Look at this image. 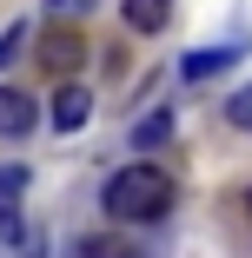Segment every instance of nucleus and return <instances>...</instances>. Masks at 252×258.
Masks as SVG:
<instances>
[{
    "label": "nucleus",
    "instance_id": "nucleus-1",
    "mask_svg": "<svg viewBox=\"0 0 252 258\" xmlns=\"http://www.w3.org/2000/svg\"><path fill=\"white\" fill-rule=\"evenodd\" d=\"M173 212V179L160 166H120L107 179V219L120 225H153Z\"/></svg>",
    "mask_w": 252,
    "mask_h": 258
},
{
    "label": "nucleus",
    "instance_id": "nucleus-2",
    "mask_svg": "<svg viewBox=\"0 0 252 258\" xmlns=\"http://www.w3.org/2000/svg\"><path fill=\"white\" fill-rule=\"evenodd\" d=\"M33 172L27 166H0V245H20L27 225H20V199H27Z\"/></svg>",
    "mask_w": 252,
    "mask_h": 258
},
{
    "label": "nucleus",
    "instance_id": "nucleus-3",
    "mask_svg": "<svg viewBox=\"0 0 252 258\" xmlns=\"http://www.w3.org/2000/svg\"><path fill=\"white\" fill-rule=\"evenodd\" d=\"M33 126H40L33 93H20V86H0V139H27Z\"/></svg>",
    "mask_w": 252,
    "mask_h": 258
},
{
    "label": "nucleus",
    "instance_id": "nucleus-4",
    "mask_svg": "<svg viewBox=\"0 0 252 258\" xmlns=\"http://www.w3.org/2000/svg\"><path fill=\"white\" fill-rule=\"evenodd\" d=\"M80 60H86V40H80V33H67V27H54V33L40 40V67H54V73H73Z\"/></svg>",
    "mask_w": 252,
    "mask_h": 258
},
{
    "label": "nucleus",
    "instance_id": "nucleus-5",
    "mask_svg": "<svg viewBox=\"0 0 252 258\" xmlns=\"http://www.w3.org/2000/svg\"><path fill=\"white\" fill-rule=\"evenodd\" d=\"M86 113H93V93L67 80V86L54 93V126H60V133H73V126H86Z\"/></svg>",
    "mask_w": 252,
    "mask_h": 258
},
{
    "label": "nucleus",
    "instance_id": "nucleus-6",
    "mask_svg": "<svg viewBox=\"0 0 252 258\" xmlns=\"http://www.w3.org/2000/svg\"><path fill=\"white\" fill-rule=\"evenodd\" d=\"M166 14H173V0H126V27L133 33H160Z\"/></svg>",
    "mask_w": 252,
    "mask_h": 258
},
{
    "label": "nucleus",
    "instance_id": "nucleus-7",
    "mask_svg": "<svg viewBox=\"0 0 252 258\" xmlns=\"http://www.w3.org/2000/svg\"><path fill=\"white\" fill-rule=\"evenodd\" d=\"M232 60H239L232 46H213V53H186V67H179V73H186V80H213V73H226Z\"/></svg>",
    "mask_w": 252,
    "mask_h": 258
},
{
    "label": "nucleus",
    "instance_id": "nucleus-8",
    "mask_svg": "<svg viewBox=\"0 0 252 258\" xmlns=\"http://www.w3.org/2000/svg\"><path fill=\"white\" fill-rule=\"evenodd\" d=\"M166 139H173V113H146V119L133 126V146H146V152L166 146Z\"/></svg>",
    "mask_w": 252,
    "mask_h": 258
},
{
    "label": "nucleus",
    "instance_id": "nucleus-9",
    "mask_svg": "<svg viewBox=\"0 0 252 258\" xmlns=\"http://www.w3.org/2000/svg\"><path fill=\"white\" fill-rule=\"evenodd\" d=\"M226 119H232L239 133H252V86H232V99H226Z\"/></svg>",
    "mask_w": 252,
    "mask_h": 258
},
{
    "label": "nucleus",
    "instance_id": "nucleus-10",
    "mask_svg": "<svg viewBox=\"0 0 252 258\" xmlns=\"http://www.w3.org/2000/svg\"><path fill=\"white\" fill-rule=\"evenodd\" d=\"M73 258H139V251H126L120 238H80V251Z\"/></svg>",
    "mask_w": 252,
    "mask_h": 258
},
{
    "label": "nucleus",
    "instance_id": "nucleus-11",
    "mask_svg": "<svg viewBox=\"0 0 252 258\" xmlns=\"http://www.w3.org/2000/svg\"><path fill=\"white\" fill-rule=\"evenodd\" d=\"M86 7H93V0H46V14H60V20L67 14H86Z\"/></svg>",
    "mask_w": 252,
    "mask_h": 258
},
{
    "label": "nucleus",
    "instance_id": "nucleus-12",
    "mask_svg": "<svg viewBox=\"0 0 252 258\" xmlns=\"http://www.w3.org/2000/svg\"><path fill=\"white\" fill-rule=\"evenodd\" d=\"M14 53H20V27H14V33H0V67H7Z\"/></svg>",
    "mask_w": 252,
    "mask_h": 258
},
{
    "label": "nucleus",
    "instance_id": "nucleus-13",
    "mask_svg": "<svg viewBox=\"0 0 252 258\" xmlns=\"http://www.w3.org/2000/svg\"><path fill=\"white\" fill-rule=\"evenodd\" d=\"M245 212H252V192H245Z\"/></svg>",
    "mask_w": 252,
    "mask_h": 258
}]
</instances>
